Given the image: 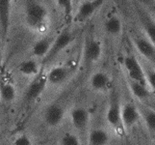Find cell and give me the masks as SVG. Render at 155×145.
<instances>
[{
    "mask_svg": "<svg viewBox=\"0 0 155 145\" xmlns=\"http://www.w3.org/2000/svg\"><path fill=\"white\" fill-rule=\"evenodd\" d=\"M110 85V78L105 72H94L90 78V86L94 92L104 93Z\"/></svg>",
    "mask_w": 155,
    "mask_h": 145,
    "instance_id": "obj_12",
    "label": "cell"
},
{
    "mask_svg": "<svg viewBox=\"0 0 155 145\" xmlns=\"http://www.w3.org/2000/svg\"><path fill=\"white\" fill-rule=\"evenodd\" d=\"M59 145H82V141L77 133L73 132H66L62 135Z\"/></svg>",
    "mask_w": 155,
    "mask_h": 145,
    "instance_id": "obj_20",
    "label": "cell"
},
{
    "mask_svg": "<svg viewBox=\"0 0 155 145\" xmlns=\"http://www.w3.org/2000/svg\"><path fill=\"white\" fill-rule=\"evenodd\" d=\"M127 83H128V87H129L131 94L133 95V97H135L139 102L143 103V102H147L151 98L153 91L150 89V87L147 86V85H145L138 81H134V80L129 79V78L127 79Z\"/></svg>",
    "mask_w": 155,
    "mask_h": 145,
    "instance_id": "obj_10",
    "label": "cell"
},
{
    "mask_svg": "<svg viewBox=\"0 0 155 145\" xmlns=\"http://www.w3.org/2000/svg\"><path fill=\"white\" fill-rule=\"evenodd\" d=\"M10 4L11 0H0V12H1V24L2 29L6 30L9 21V13H10Z\"/></svg>",
    "mask_w": 155,
    "mask_h": 145,
    "instance_id": "obj_21",
    "label": "cell"
},
{
    "mask_svg": "<svg viewBox=\"0 0 155 145\" xmlns=\"http://www.w3.org/2000/svg\"><path fill=\"white\" fill-rule=\"evenodd\" d=\"M106 121L108 125L113 129H117L122 126L121 104L120 103V101L114 100L109 104L106 111Z\"/></svg>",
    "mask_w": 155,
    "mask_h": 145,
    "instance_id": "obj_9",
    "label": "cell"
},
{
    "mask_svg": "<svg viewBox=\"0 0 155 145\" xmlns=\"http://www.w3.org/2000/svg\"><path fill=\"white\" fill-rule=\"evenodd\" d=\"M142 120L139 106L132 102H124L121 104V122L125 130H130Z\"/></svg>",
    "mask_w": 155,
    "mask_h": 145,
    "instance_id": "obj_5",
    "label": "cell"
},
{
    "mask_svg": "<svg viewBox=\"0 0 155 145\" xmlns=\"http://www.w3.org/2000/svg\"><path fill=\"white\" fill-rule=\"evenodd\" d=\"M79 0H73V2H78Z\"/></svg>",
    "mask_w": 155,
    "mask_h": 145,
    "instance_id": "obj_26",
    "label": "cell"
},
{
    "mask_svg": "<svg viewBox=\"0 0 155 145\" xmlns=\"http://www.w3.org/2000/svg\"><path fill=\"white\" fill-rule=\"evenodd\" d=\"M105 0H91V1H85L80 5L78 9V18L80 19H86L92 17L94 13L98 8L102 6Z\"/></svg>",
    "mask_w": 155,
    "mask_h": 145,
    "instance_id": "obj_16",
    "label": "cell"
},
{
    "mask_svg": "<svg viewBox=\"0 0 155 145\" xmlns=\"http://www.w3.org/2000/svg\"><path fill=\"white\" fill-rule=\"evenodd\" d=\"M17 96L18 91L13 83H5L1 86V89H0V98L5 103H13L17 99Z\"/></svg>",
    "mask_w": 155,
    "mask_h": 145,
    "instance_id": "obj_18",
    "label": "cell"
},
{
    "mask_svg": "<svg viewBox=\"0 0 155 145\" xmlns=\"http://www.w3.org/2000/svg\"><path fill=\"white\" fill-rule=\"evenodd\" d=\"M66 118V109L62 105L53 103L46 107L44 113V121L45 125L51 128H58L62 125Z\"/></svg>",
    "mask_w": 155,
    "mask_h": 145,
    "instance_id": "obj_4",
    "label": "cell"
},
{
    "mask_svg": "<svg viewBox=\"0 0 155 145\" xmlns=\"http://www.w3.org/2000/svg\"><path fill=\"white\" fill-rule=\"evenodd\" d=\"M47 85H48V83H47L46 76L41 77L40 74V76H38L32 80L30 84L27 86V88L25 89L24 99L28 102L35 101L45 92Z\"/></svg>",
    "mask_w": 155,
    "mask_h": 145,
    "instance_id": "obj_6",
    "label": "cell"
},
{
    "mask_svg": "<svg viewBox=\"0 0 155 145\" xmlns=\"http://www.w3.org/2000/svg\"><path fill=\"white\" fill-rule=\"evenodd\" d=\"M104 29L109 35H119L122 30V23L120 18L113 16L106 19L104 23Z\"/></svg>",
    "mask_w": 155,
    "mask_h": 145,
    "instance_id": "obj_19",
    "label": "cell"
},
{
    "mask_svg": "<svg viewBox=\"0 0 155 145\" xmlns=\"http://www.w3.org/2000/svg\"><path fill=\"white\" fill-rule=\"evenodd\" d=\"M14 145H34L32 139L26 133H20L14 140Z\"/></svg>",
    "mask_w": 155,
    "mask_h": 145,
    "instance_id": "obj_25",
    "label": "cell"
},
{
    "mask_svg": "<svg viewBox=\"0 0 155 145\" xmlns=\"http://www.w3.org/2000/svg\"><path fill=\"white\" fill-rule=\"evenodd\" d=\"M69 120L72 127L79 133H85L88 130L91 120L89 110L82 105H75L69 111Z\"/></svg>",
    "mask_w": 155,
    "mask_h": 145,
    "instance_id": "obj_3",
    "label": "cell"
},
{
    "mask_svg": "<svg viewBox=\"0 0 155 145\" xmlns=\"http://www.w3.org/2000/svg\"><path fill=\"white\" fill-rule=\"evenodd\" d=\"M74 38H75V37H74L73 34H71L69 31H67V30L63 31L62 33L59 34L56 38L53 40L50 50L47 53V55L42 59V62L45 64V63L52 61L59 53H61L64 50H66V48L71 44L74 41Z\"/></svg>",
    "mask_w": 155,
    "mask_h": 145,
    "instance_id": "obj_2",
    "label": "cell"
},
{
    "mask_svg": "<svg viewBox=\"0 0 155 145\" xmlns=\"http://www.w3.org/2000/svg\"><path fill=\"white\" fill-rule=\"evenodd\" d=\"M69 74V70L65 66L52 67L46 74L47 83L51 86H60L68 80Z\"/></svg>",
    "mask_w": 155,
    "mask_h": 145,
    "instance_id": "obj_8",
    "label": "cell"
},
{
    "mask_svg": "<svg viewBox=\"0 0 155 145\" xmlns=\"http://www.w3.org/2000/svg\"><path fill=\"white\" fill-rule=\"evenodd\" d=\"M124 66L129 79L147 85L146 72L142 63L134 55H128L124 59Z\"/></svg>",
    "mask_w": 155,
    "mask_h": 145,
    "instance_id": "obj_1",
    "label": "cell"
},
{
    "mask_svg": "<svg viewBox=\"0 0 155 145\" xmlns=\"http://www.w3.org/2000/svg\"><path fill=\"white\" fill-rule=\"evenodd\" d=\"M46 17V9L41 4H32L26 10V20L32 27L40 26Z\"/></svg>",
    "mask_w": 155,
    "mask_h": 145,
    "instance_id": "obj_7",
    "label": "cell"
},
{
    "mask_svg": "<svg viewBox=\"0 0 155 145\" xmlns=\"http://www.w3.org/2000/svg\"><path fill=\"white\" fill-rule=\"evenodd\" d=\"M146 72V77L148 83V86L152 91H155V68H147L143 67Z\"/></svg>",
    "mask_w": 155,
    "mask_h": 145,
    "instance_id": "obj_24",
    "label": "cell"
},
{
    "mask_svg": "<svg viewBox=\"0 0 155 145\" xmlns=\"http://www.w3.org/2000/svg\"><path fill=\"white\" fill-rule=\"evenodd\" d=\"M138 106L141 112L142 121L145 124L147 130L152 135H155V109L143 105V103H141Z\"/></svg>",
    "mask_w": 155,
    "mask_h": 145,
    "instance_id": "obj_14",
    "label": "cell"
},
{
    "mask_svg": "<svg viewBox=\"0 0 155 145\" xmlns=\"http://www.w3.org/2000/svg\"><path fill=\"white\" fill-rule=\"evenodd\" d=\"M102 53L101 44L97 40H90L86 43L83 50V58L86 63L92 64L97 62Z\"/></svg>",
    "mask_w": 155,
    "mask_h": 145,
    "instance_id": "obj_11",
    "label": "cell"
},
{
    "mask_svg": "<svg viewBox=\"0 0 155 145\" xmlns=\"http://www.w3.org/2000/svg\"><path fill=\"white\" fill-rule=\"evenodd\" d=\"M18 71L24 77L35 78L40 76L41 67L39 63L34 59H28V60H24L19 64L18 67Z\"/></svg>",
    "mask_w": 155,
    "mask_h": 145,
    "instance_id": "obj_15",
    "label": "cell"
},
{
    "mask_svg": "<svg viewBox=\"0 0 155 145\" xmlns=\"http://www.w3.org/2000/svg\"><path fill=\"white\" fill-rule=\"evenodd\" d=\"M53 40L48 38H44L37 41L34 44L33 47H32V53H33V55L35 57L44 59L47 55V53L49 52Z\"/></svg>",
    "mask_w": 155,
    "mask_h": 145,
    "instance_id": "obj_17",
    "label": "cell"
},
{
    "mask_svg": "<svg viewBox=\"0 0 155 145\" xmlns=\"http://www.w3.org/2000/svg\"><path fill=\"white\" fill-rule=\"evenodd\" d=\"M145 31L147 34V38L155 46V23L153 21H147L145 23Z\"/></svg>",
    "mask_w": 155,
    "mask_h": 145,
    "instance_id": "obj_23",
    "label": "cell"
},
{
    "mask_svg": "<svg viewBox=\"0 0 155 145\" xmlns=\"http://www.w3.org/2000/svg\"><path fill=\"white\" fill-rule=\"evenodd\" d=\"M56 2L59 5V7L64 11L67 17H69L71 15L74 3L73 0H56Z\"/></svg>",
    "mask_w": 155,
    "mask_h": 145,
    "instance_id": "obj_22",
    "label": "cell"
},
{
    "mask_svg": "<svg viewBox=\"0 0 155 145\" xmlns=\"http://www.w3.org/2000/svg\"><path fill=\"white\" fill-rule=\"evenodd\" d=\"M152 145H155V140H154V142H153V144Z\"/></svg>",
    "mask_w": 155,
    "mask_h": 145,
    "instance_id": "obj_27",
    "label": "cell"
},
{
    "mask_svg": "<svg viewBox=\"0 0 155 145\" xmlns=\"http://www.w3.org/2000/svg\"><path fill=\"white\" fill-rule=\"evenodd\" d=\"M110 141L111 135L104 128H94L88 133L89 145H108Z\"/></svg>",
    "mask_w": 155,
    "mask_h": 145,
    "instance_id": "obj_13",
    "label": "cell"
}]
</instances>
